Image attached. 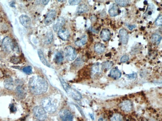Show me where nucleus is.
<instances>
[{"instance_id":"nucleus-1","label":"nucleus","mask_w":162,"mask_h":121,"mask_svg":"<svg viewBox=\"0 0 162 121\" xmlns=\"http://www.w3.org/2000/svg\"><path fill=\"white\" fill-rule=\"evenodd\" d=\"M29 86L32 94L41 95L47 91L49 85L44 79L39 76H35L30 79Z\"/></svg>"},{"instance_id":"nucleus-2","label":"nucleus","mask_w":162,"mask_h":121,"mask_svg":"<svg viewBox=\"0 0 162 121\" xmlns=\"http://www.w3.org/2000/svg\"><path fill=\"white\" fill-rule=\"evenodd\" d=\"M41 104L42 107L44 109L46 112L48 113H54L56 111L58 108L56 101L50 97L45 98L42 99Z\"/></svg>"},{"instance_id":"nucleus-3","label":"nucleus","mask_w":162,"mask_h":121,"mask_svg":"<svg viewBox=\"0 0 162 121\" xmlns=\"http://www.w3.org/2000/svg\"><path fill=\"white\" fill-rule=\"evenodd\" d=\"M60 79H61V84L63 85L65 90L66 91V92L68 93L71 97L76 100H81L82 96L79 92H78L77 91L71 88L67 83H66V81L63 79L60 78Z\"/></svg>"},{"instance_id":"nucleus-4","label":"nucleus","mask_w":162,"mask_h":121,"mask_svg":"<svg viewBox=\"0 0 162 121\" xmlns=\"http://www.w3.org/2000/svg\"><path fill=\"white\" fill-rule=\"evenodd\" d=\"M34 114L37 120L44 121L47 118L46 112L42 106H36L33 110Z\"/></svg>"},{"instance_id":"nucleus-5","label":"nucleus","mask_w":162,"mask_h":121,"mask_svg":"<svg viewBox=\"0 0 162 121\" xmlns=\"http://www.w3.org/2000/svg\"><path fill=\"white\" fill-rule=\"evenodd\" d=\"M2 49L5 52L10 53L14 49V45L12 39L9 37H6L2 42Z\"/></svg>"},{"instance_id":"nucleus-6","label":"nucleus","mask_w":162,"mask_h":121,"mask_svg":"<svg viewBox=\"0 0 162 121\" xmlns=\"http://www.w3.org/2000/svg\"><path fill=\"white\" fill-rule=\"evenodd\" d=\"M64 53L66 59L69 61H72L74 60L76 57V51L74 48L71 47L70 46H68L66 47L64 50Z\"/></svg>"},{"instance_id":"nucleus-7","label":"nucleus","mask_w":162,"mask_h":121,"mask_svg":"<svg viewBox=\"0 0 162 121\" xmlns=\"http://www.w3.org/2000/svg\"><path fill=\"white\" fill-rule=\"evenodd\" d=\"M59 116L61 121H73V114L67 109L62 110L59 112Z\"/></svg>"},{"instance_id":"nucleus-8","label":"nucleus","mask_w":162,"mask_h":121,"mask_svg":"<svg viewBox=\"0 0 162 121\" xmlns=\"http://www.w3.org/2000/svg\"><path fill=\"white\" fill-rule=\"evenodd\" d=\"M56 13L55 10H52L47 13L46 19H44V23L46 25H49L54 22L56 19Z\"/></svg>"},{"instance_id":"nucleus-9","label":"nucleus","mask_w":162,"mask_h":121,"mask_svg":"<svg viewBox=\"0 0 162 121\" xmlns=\"http://www.w3.org/2000/svg\"><path fill=\"white\" fill-rule=\"evenodd\" d=\"M120 107L122 110L129 112L132 110V103L129 100H125L120 104Z\"/></svg>"},{"instance_id":"nucleus-10","label":"nucleus","mask_w":162,"mask_h":121,"mask_svg":"<svg viewBox=\"0 0 162 121\" xmlns=\"http://www.w3.org/2000/svg\"><path fill=\"white\" fill-rule=\"evenodd\" d=\"M65 22H66V20L63 17H61L57 19V20H56V22L54 25V27H53L54 31H56V32L58 31V30L62 29L63 26L65 24Z\"/></svg>"},{"instance_id":"nucleus-11","label":"nucleus","mask_w":162,"mask_h":121,"mask_svg":"<svg viewBox=\"0 0 162 121\" xmlns=\"http://www.w3.org/2000/svg\"><path fill=\"white\" fill-rule=\"evenodd\" d=\"M20 22L24 27L29 28L31 25V20L28 16L26 15H22L20 17Z\"/></svg>"},{"instance_id":"nucleus-12","label":"nucleus","mask_w":162,"mask_h":121,"mask_svg":"<svg viewBox=\"0 0 162 121\" xmlns=\"http://www.w3.org/2000/svg\"><path fill=\"white\" fill-rule=\"evenodd\" d=\"M58 36L63 40H68L70 36L69 31L66 29H61L58 31Z\"/></svg>"},{"instance_id":"nucleus-13","label":"nucleus","mask_w":162,"mask_h":121,"mask_svg":"<svg viewBox=\"0 0 162 121\" xmlns=\"http://www.w3.org/2000/svg\"><path fill=\"white\" fill-rule=\"evenodd\" d=\"M119 35L121 42L123 44H126L128 41V34L125 29H121L119 31Z\"/></svg>"},{"instance_id":"nucleus-14","label":"nucleus","mask_w":162,"mask_h":121,"mask_svg":"<svg viewBox=\"0 0 162 121\" xmlns=\"http://www.w3.org/2000/svg\"><path fill=\"white\" fill-rule=\"evenodd\" d=\"M15 93L17 97L23 99L25 97L26 95V91L24 87L22 86H19L15 89Z\"/></svg>"},{"instance_id":"nucleus-15","label":"nucleus","mask_w":162,"mask_h":121,"mask_svg":"<svg viewBox=\"0 0 162 121\" xmlns=\"http://www.w3.org/2000/svg\"><path fill=\"white\" fill-rule=\"evenodd\" d=\"M100 37L104 41L109 40L111 37L110 31L107 29H103L100 33Z\"/></svg>"},{"instance_id":"nucleus-16","label":"nucleus","mask_w":162,"mask_h":121,"mask_svg":"<svg viewBox=\"0 0 162 121\" xmlns=\"http://www.w3.org/2000/svg\"><path fill=\"white\" fill-rule=\"evenodd\" d=\"M120 11L119 10V8L118 6L115 3H113L109 10V14L111 17H115L118 15V14L120 13Z\"/></svg>"},{"instance_id":"nucleus-17","label":"nucleus","mask_w":162,"mask_h":121,"mask_svg":"<svg viewBox=\"0 0 162 121\" xmlns=\"http://www.w3.org/2000/svg\"><path fill=\"white\" fill-rule=\"evenodd\" d=\"M4 87L8 90H12L14 89V81L11 79H8L4 81Z\"/></svg>"},{"instance_id":"nucleus-18","label":"nucleus","mask_w":162,"mask_h":121,"mask_svg":"<svg viewBox=\"0 0 162 121\" xmlns=\"http://www.w3.org/2000/svg\"><path fill=\"white\" fill-rule=\"evenodd\" d=\"M102 69V66L99 63L95 64L92 67V74L93 75L99 74L101 72Z\"/></svg>"},{"instance_id":"nucleus-19","label":"nucleus","mask_w":162,"mask_h":121,"mask_svg":"<svg viewBox=\"0 0 162 121\" xmlns=\"http://www.w3.org/2000/svg\"><path fill=\"white\" fill-rule=\"evenodd\" d=\"M121 72L117 68L112 69L110 72V76L114 79H120L121 76Z\"/></svg>"},{"instance_id":"nucleus-20","label":"nucleus","mask_w":162,"mask_h":121,"mask_svg":"<svg viewBox=\"0 0 162 121\" xmlns=\"http://www.w3.org/2000/svg\"><path fill=\"white\" fill-rule=\"evenodd\" d=\"M95 51L98 54H101L104 52L105 50V47L103 44L100 43H96L94 46Z\"/></svg>"},{"instance_id":"nucleus-21","label":"nucleus","mask_w":162,"mask_h":121,"mask_svg":"<svg viewBox=\"0 0 162 121\" xmlns=\"http://www.w3.org/2000/svg\"><path fill=\"white\" fill-rule=\"evenodd\" d=\"M89 10L88 7L85 4H81L77 8V13L78 14H81L86 13Z\"/></svg>"},{"instance_id":"nucleus-22","label":"nucleus","mask_w":162,"mask_h":121,"mask_svg":"<svg viewBox=\"0 0 162 121\" xmlns=\"http://www.w3.org/2000/svg\"><path fill=\"white\" fill-rule=\"evenodd\" d=\"M87 41V37L86 35H84L82 37H81L80 40L76 41L75 42V44L77 46L81 47V46H82L86 44Z\"/></svg>"},{"instance_id":"nucleus-23","label":"nucleus","mask_w":162,"mask_h":121,"mask_svg":"<svg viewBox=\"0 0 162 121\" xmlns=\"http://www.w3.org/2000/svg\"><path fill=\"white\" fill-rule=\"evenodd\" d=\"M53 40V34L51 31L47 32L44 38V42L46 44H51Z\"/></svg>"},{"instance_id":"nucleus-24","label":"nucleus","mask_w":162,"mask_h":121,"mask_svg":"<svg viewBox=\"0 0 162 121\" xmlns=\"http://www.w3.org/2000/svg\"><path fill=\"white\" fill-rule=\"evenodd\" d=\"M162 39V37L158 34L155 33L153 34L152 36V42L156 45H159Z\"/></svg>"},{"instance_id":"nucleus-25","label":"nucleus","mask_w":162,"mask_h":121,"mask_svg":"<svg viewBox=\"0 0 162 121\" xmlns=\"http://www.w3.org/2000/svg\"><path fill=\"white\" fill-rule=\"evenodd\" d=\"M37 52H38V55H39V59H40L41 61H42V64H44V65H46V66L50 67V65L47 62L46 58H44V55L43 54V52L42 51V50H39Z\"/></svg>"},{"instance_id":"nucleus-26","label":"nucleus","mask_w":162,"mask_h":121,"mask_svg":"<svg viewBox=\"0 0 162 121\" xmlns=\"http://www.w3.org/2000/svg\"><path fill=\"white\" fill-rule=\"evenodd\" d=\"M63 54L61 52H58L56 54L54 57V61L56 63L60 64L63 62Z\"/></svg>"},{"instance_id":"nucleus-27","label":"nucleus","mask_w":162,"mask_h":121,"mask_svg":"<svg viewBox=\"0 0 162 121\" xmlns=\"http://www.w3.org/2000/svg\"><path fill=\"white\" fill-rule=\"evenodd\" d=\"M113 63L111 61H106L103 63L102 65V68L105 70H108L111 68L113 66Z\"/></svg>"},{"instance_id":"nucleus-28","label":"nucleus","mask_w":162,"mask_h":121,"mask_svg":"<svg viewBox=\"0 0 162 121\" xmlns=\"http://www.w3.org/2000/svg\"><path fill=\"white\" fill-rule=\"evenodd\" d=\"M115 2L118 5L120 6L121 7H126L128 5L129 2L128 1H125V0H120V1H115Z\"/></svg>"},{"instance_id":"nucleus-29","label":"nucleus","mask_w":162,"mask_h":121,"mask_svg":"<svg viewBox=\"0 0 162 121\" xmlns=\"http://www.w3.org/2000/svg\"><path fill=\"white\" fill-rule=\"evenodd\" d=\"M111 121H123V118L120 115L116 114L112 117L111 119Z\"/></svg>"},{"instance_id":"nucleus-30","label":"nucleus","mask_w":162,"mask_h":121,"mask_svg":"<svg viewBox=\"0 0 162 121\" xmlns=\"http://www.w3.org/2000/svg\"><path fill=\"white\" fill-rule=\"evenodd\" d=\"M156 25L158 26H161L162 24V15H159L158 18L156 19L155 22Z\"/></svg>"},{"instance_id":"nucleus-31","label":"nucleus","mask_w":162,"mask_h":121,"mask_svg":"<svg viewBox=\"0 0 162 121\" xmlns=\"http://www.w3.org/2000/svg\"><path fill=\"white\" fill-rule=\"evenodd\" d=\"M23 71L27 74H30L32 72V67L30 66H27L25 67L23 69Z\"/></svg>"},{"instance_id":"nucleus-32","label":"nucleus","mask_w":162,"mask_h":121,"mask_svg":"<svg viewBox=\"0 0 162 121\" xmlns=\"http://www.w3.org/2000/svg\"><path fill=\"white\" fill-rule=\"evenodd\" d=\"M83 61L82 60H81L80 58H78V59H77L75 62H74V66L75 67H80V66H81V65L82 64Z\"/></svg>"},{"instance_id":"nucleus-33","label":"nucleus","mask_w":162,"mask_h":121,"mask_svg":"<svg viewBox=\"0 0 162 121\" xmlns=\"http://www.w3.org/2000/svg\"><path fill=\"white\" fill-rule=\"evenodd\" d=\"M81 2V1H78V0H73V1H69L68 3L71 6L76 5L79 4Z\"/></svg>"},{"instance_id":"nucleus-34","label":"nucleus","mask_w":162,"mask_h":121,"mask_svg":"<svg viewBox=\"0 0 162 121\" xmlns=\"http://www.w3.org/2000/svg\"><path fill=\"white\" fill-rule=\"evenodd\" d=\"M127 77L130 79H132V80H134V79H136L137 77V74L136 73H133L132 74H128L127 75Z\"/></svg>"},{"instance_id":"nucleus-35","label":"nucleus","mask_w":162,"mask_h":121,"mask_svg":"<svg viewBox=\"0 0 162 121\" xmlns=\"http://www.w3.org/2000/svg\"><path fill=\"white\" fill-rule=\"evenodd\" d=\"M129 58L128 56L124 55L121 58V60H120V61H121L122 63L126 62L127 61L129 60Z\"/></svg>"},{"instance_id":"nucleus-36","label":"nucleus","mask_w":162,"mask_h":121,"mask_svg":"<svg viewBox=\"0 0 162 121\" xmlns=\"http://www.w3.org/2000/svg\"><path fill=\"white\" fill-rule=\"evenodd\" d=\"M11 61H12V62L15 63V62H18V59L17 57H12Z\"/></svg>"},{"instance_id":"nucleus-37","label":"nucleus","mask_w":162,"mask_h":121,"mask_svg":"<svg viewBox=\"0 0 162 121\" xmlns=\"http://www.w3.org/2000/svg\"><path fill=\"white\" fill-rule=\"evenodd\" d=\"M136 27V25H128V29H130V30H133V29H134V28H135V27Z\"/></svg>"},{"instance_id":"nucleus-38","label":"nucleus","mask_w":162,"mask_h":121,"mask_svg":"<svg viewBox=\"0 0 162 121\" xmlns=\"http://www.w3.org/2000/svg\"><path fill=\"white\" fill-rule=\"evenodd\" d=\"M42 4H44V5H47V3H49V1H42Z\"/></svg>"},{"instance_id":"nucleus-39","label":"nucleus","mask_w":162,"mask_h":121,"mask_svg":"<svg viewBox=\"0 0 162 121\" xmlns=\"http://www.w3.org/2000/svg\"><path fill=\"white\" fill-rule=\"evenodd\" d=\"M98 121H106V120H105L103 118H100V119H99V120H98Z\"/></svg>"},{"instance_id":"nucleus-40","label":"nucleus","mask_w":162,"mask_h":121,"mask_svg":"<svg viewBox=\"0 0 162 121\" xmlns=\"http://www.w3.org/2000/svg\"><path fill=\"white\" fill-rule=\"evenodd\" d=\"M149 15H151L152 14V12H148Z\"/></svg>"},{"instance_id":"nucleus-41","label":"nucleus","mask_w":162,"mask_h":121,"mask_svg":"<svg viewBox=\"0 0 162 121\" xmlns=\"http://www.w3.org/2000/svg\"><path fill=\"white\" fill-rule=\"evenodd\" d=\"M144 4H145V5H147L148 3H147V1H145V2H144Z\"/></svg>"},{"instance_id":"nucleus-42","label":"nucleus","mask_w":162,"mask_h":121,"mask_svg":"<svg viewBox=\"0 0 162 121\" xmlns=\"http://www.w3.org/2000/svg\"><path fill=\"white\" fill-rule=\"evenodd\" d=\"M64 1H58V2H64Z\"/></svg>"},{"instance_id":"nucleus-43","label":"nucleus","mask_w":162,"mask_h":121,"mask_svg":"<svg viewBox=\"0 0 162 121\" xmlns=\"http://www.w3.org/2000/svg\"><path fill=\"white\" fill-rule=\"evenodd\" d=\"M0 20H1V15H0Z\"/></svg>"},{"instance_id":"nucleus-44","label":"nucleus","mask_w":162,"mask_h":121,"mask_svg":"<svg viewBox=\"0 0 162 121\" xmlns=\"http://www.w3.org/2000/svg\"><path fill=\"white\" fill-rule=\"evenodd\" d=\"M39 121V120H37V121Z\"/></svg>"}]
</instances>
